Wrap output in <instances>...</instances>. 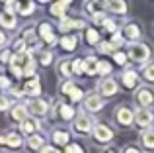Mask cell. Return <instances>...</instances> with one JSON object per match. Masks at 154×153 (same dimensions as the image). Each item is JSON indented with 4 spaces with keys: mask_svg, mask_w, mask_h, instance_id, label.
Returning <instances> with one entry per match:
<instances>
[{
    "mask_svg": "<svg viewBox=\"0 0 154 153\" xmlns=\"http://www.w3.org/2000/svg\"><path fill=\"white\" fill-rule=\"evenodd\" d=\"M133 120H135V114H133L131 108L121 106L119 110H117V122H119V124H123V126H129V124H133Z\"/></svg>",
    "mask_w": 154,
    "mask_h": 153,
    "instance_id": "obj_8",
    "label": "cell"
},
{
    "mask_svg": "<svg viewBox=\"0 0 154 153\" xmlns=\"http://www.w3.org/2000/svg\"><path fill=\"white\" fill-rule=\"evenodd\" d=\"M84 63H86V73H88V75H96V73H98V69H100V63L96 61L94 57H88Z\"/></svg>",
    "mask_w": 154,
    "mask_h": 153,
    "instance_id": "obj_23",
    "label": "cell"
},
{
    "mask_svg": "<svg viewBox=\"0 0 154 153\" xmlns=\"http://www.w3.org/2000/svg\"><path fill=\"white\" fill-rule=\"evenodd\" d=\"M140 142H143L144 147H148V149H154V130H146L143 134V138H140Z\"/></svg>",
    "mask_w": 154,
    "mask_h": 153,
    "instance_id": "obj_20",
    "label": "cell"
},
{
    "mask_svg": "<svg viewBox=\"0 0 154 153\" xmlns=\"http://www.w3.org/2000/svg\"><path fill=\"white\" fill-rule=\"evenodd\" d=\"M12 118H14L16 122H26V120H27V108L23 106V104L14 106V108H12Z\"/></svg>",
    "mask_w": 154,
    "mask_h": 153,
    "instance_id": "obj_13",
    "label": "cell"
},
{
    "mask_svg": "<svg viewBox=\"0 0 154 153\" xmlns=\"http://www.w3.org/2000/svg\"><path fill=\"white\" fill-rule=\"evenodd\" d=\"M92 118L90 116H84V114H80L78 118H76V122H74V130L78 132V134H88V132L92 130Z\"/></svg>",
    "mask_w": 154,
    "mask_h": 153,
    "instance_id": "obj_3",
    "label": "cell"
},
{
    "mask_svg": "<svg viewBox=\"0 0 154 153\" xmlns=\"http://www.w3.org/2000/svg\"><path fill=\"white\" fill-rule=\"evenodd\" d=\"M39 31H41V37L45 39L47 43H53V41H55V35H53V30L49 28V24H43V26L39 28Z\"/></svg>",
    "mask_w": 154,
    "mask_h": 153,
    "instance_id": "obj_21",
    "label": "cell"
},
{
    "mask_svg": "<svg viewBox=\"0 0 154 153\" xmlns=\"http://www.w3.org/2000/svg\"><path fill=\"white\" fill-rule=\"evenodd\" d=\"M41 153H59V151H57L55 147H43V149H41Z\"/></svg>",
    "mask_w": 154,
    "mask_h": 153,
    "instance_id": "obj_48",
    "label": "cell"
},
{
    "mask_svg": "<svg viewBox=\"0 0 154 153\" xmlns=\"http://www.w3.org/2000/svg\"><path fill=\"white\" fill-rule=\"evenodd\" d=\"M74 88H76V84L68 80V83H63V86H60V92H63V94H72V90H74Z\"/></svg>",
    "mask_w": 154,
    "mask_h": 153,
    "instance_id": "obj_31",
    "label": "cell"
},
{
    "mask_svg": "<svg viewBox=\"0 0 154 153\" xmlns=\"http://www.w3.org/2000/svg\"><path fill=\"white\" fill-rule=\"evenodd\" d=\"M64 153H82V149H80V145H76V143H72V145L66 147V151Z\"/></svg>",
    "mask_w": 154,
    "mask_h": 153,
    "instance_id": "obj_42",
    "label": "cell"
},
{
    "mask_svg": "<svg viewBox=\"0 0 154 153\" xmlns=\"http://www.w3.org/2000/svg\"><path fill=\"white\" fill-rule=\"evenodd\" d=\"M123 83L127 88H135L137 84H139V76H137L135 71H125L123 73Z\"/></svg>",
    "mask_w": 154,
    "mask_h": 153,
    "instance_id": "obj_15",
    "label": "cell"
},
{
    "mask_svg": "<svg viewBox=\"0 0 154 153\" xmlns=\"http://www.w3.org/2000/svg\"><path fill=\"white\" fill-rule=\"evenodd\" d=\"M35 130H39V122L33 118H27L26 122H22V132H26V134H33Z\"/></svg>",
    "mask_w": 154,
    "mask_h": 153,
    "instance_id": "obj_18",
    "label": "cell"
},
{
    "mask_svg": "<svg viewBox=\"0 0 154 153\" xmlns=\"http://www.w3.org/2000/svg\"><path fill=\"white\" fill-rule=\"evenodd\" d=\"M152 112L150 110H148V108H140V110L139 112H137V114H135V122L137 124H139V126L140 128H146V126H150V124H152Z\"/></svg>",
    "mask_w": 154,
    "mask_h": 153,
    "instance_id": "obj_6",
    "label": "cell"
},
{
    "mask_svg": "<svg viewBox=\"0 0 154 153\" xmlns=\"http://www.w3.org/2000/svg\"><path fill=\"white\" fill-rule=\"evenodd\" d=\"M31 55L29 53H22V55H14L10 61V67H12V73H14L16 76H22L23 75V69H26V65L31 61Z\"/></svg>",
    "mask_w": 154,
    "mask_h": 153,
    "instance_id": "obj_2",
    "label": "cell"
},
{
    "mask_svg": "<svg viewBox=\"0 0 154 153\" xmlns=\"http://www.w3.org/2000/svg\"><path fill=\"white\" fill-rule=\"evenodd\" d=\"M29 110L33 116H45L47 110H49V104L45 100H31L29 102Z\"/></svg>",
    "mask_w": 154,
    "mask_h": 153,
    "instance_id": "obj_10",
    "label": "cell"
},
{
    "mask_svg": "<svg viewBox=\"0 0 154 153\" xmlns=\"http://www.w3.org/2000/svg\"><path fill=\"white\" fill-rule=\"evenodd\" d=\"M100 92H102L103 96H113L117 92V84L113 79H105L102 80V84H100Z\"/></svg>",
    "mask_w": 154,
    "mask_h": 153,
    "instance_id": "obj_12",
    "label": "cell"
},
{
    "mask_svg": "<svg viewBox=\"0 0 154 153\" xmlns=\"http://www.w3.org/2000/svg\"><path fill=\"white\" fill-rule=\"evenodd\" d=\"M51 61H53V55L51 53H41V63H43V65H49Z\"/></svg>",
    "mask_w": 154,
    "mask_h": 153,
    "instance_id": "obj_44",
    "label": "cell"
},
{
    "mask_svg": "<svg viewBox=\"0 0 154 153\" xmlns=\"http://www.w3.org/2000/svg\"><path fill=\"white\" fill-rule=\"evenodd\" d=\"M105 30L107 31H117V24L113 22V20H107V22H105Z\"/></svg>",
    "mask_w": 154,
    "mask_h": 153,
    "instance_id": "obj_43",
    "label": "cell"
},
{
    "mask_svg": "<svg viewBox=\"0 0 154 153\" xmlns=\"http://www.w3.org/2000/svg\"><path fill=\"white\" fill-rule=\"evenodd\" d=\"M60 45H63L64 49L72 51V49L76 47V37H72V35H66V37H63V39H60Z\"/></svg>",
    "mask_w": 154,
    "mask_h": 153,
    "instance_id": "obj_25",
    "label": "cell"
},
{
    "mask_svg": "<svg viewBox=\"0 0 154 153\" xmlns=\"http://www.w3.org/2000/svg\"><path fill=\"white\" fill-rule=\"evenodd\" d=\"M8 106H10V102H8L6 98H0V110H6Z\"/></svg>",
    "mask_w": 154,
    "mask_h": 153,
    "instance_id": "obj_47",
    "label": "cell"
},
{
    "mask_svg": "<svg viewBox=\"0 0 154 153\" xmlns=\"http://www.w3.org/2000/svg\"><path fill=\"white\" fill-rule=\"evenodd\" d=\"M123 153H140L139 149H135V147H127V149H125Z\"/></svg>",
    "mask_w": 154,
    "mask_h": 153,
    "instance_id": "obj_49",
    "label": "cell"
},
{
    "mask_svg": "<svg viewBox=\"0 0 154 153\" xmlns=\"http://www.w3.org/2000/svg\"><path fill=\"white\" fill-rule=\"evenodd\" d=\"M23 92H27V94H31V96H37L39 92H41L39 80L33 79V80H29V83H26V86H23Z\"/></svg>",
    "mask_w": 154,
    "mask_h": 153,
    "instance_id": "obj_17",
    "label": "cell"
},
{
    "mask_svg": "<svg viewBox=\"0 0 154 153\" xmlns=\"http://www.w3.org/2000/svg\"><path fill=\"white\" fill-rule=\"evenodd\" d=\"M12 57H14V55H12L8 49H2V51H0V63H8V61H12Z\"/></svg>",
    "mask_w": 154,
    "mask_h": 153,
    "instance_id": "obj_34",
    "label": "cell"
},
{
    "mask_svg": "<svg viewBox=\"0 0 154 153\" xmlns=\"http://www.w3.org/2000/svg\"><path fill=\"white\" fill-rule=\"evenodd\" d=\"M35 73V63H33V59H31L29 63L26 65V69H23V75H27V76H31Z\"/></svg>",
    "mask_w": 154,
    "mask_h": 153,
    "instance_id": "obj_35",
    "label": "cell"
},
{
    "mask_svg": "<svg viewBox=\"0 0 154 153\" xmlns=\"http://www.w3.org/2000/svg\"><path fill=\"white\" fill-rule=\"evenodd\" d=\"M100 153H115V151H111V149H102Z\"/></svg>",
    "mask_w": 154,
    "mask_h": 153,
    "instance_id": "obj_51",
    "label": "cell"
},
{
    "mask_svg": "<svg viewBox=\"0 0 154 153\" xmlns=\"http://www.w3.org/2000/svg\"><path fill=\"white\" fill-rule=\"evenodd\" d=\"M18 6H20L18 10L22 12V14H26V16H27V14H31V12H33L35 4H33V2H26V4H18Z\"/></svg>",
    "mask_w": 154,
    "mask_h": 153,
    "instance_id": "obj_30",
    "label": "cell"
},
{
    "mask_svg": "<svg viewBox=\"0 0 154 153\" xmlns=\"http://www.w3.org/2000/svg\"><path fill=\"white\" fill-rule=\"evenodd\" d=\"M84 104H86V108L90 112H98V110H102V106H103V100L100 98L96 92H92V94H88L86 96V100H84Z\"/></svg>",
    "mask_w": 154,
    "mask_h": 153,
    "instance_id": "obj_7",
    "label": "cell"
},
{
    "mask_svg": "<svg viewBox=\"0 0 154 153\" xmlns=\"http://www.w3.org/2000/svg\"><path fill=\"white\" fill-rule=\"evenodd\" d=\"M135 98H137V102H139L140 108H148V106L154 102V94L148 90V88H140V90L137 92Z\"/></svg>",
    "mask_w": 154,
    "mask_h": 153,
    "instance_id": "obj_5",
    "label": "cell"
},
{
    "mask_svg": "<svg viewBox=\"0 0 154 153\" xmlns=\"http://www.w3.org/2000/svg\"><path fill=\"white\" fill-rule=\"evenodd\" d=\"M53 139H55V143H59V145H64V143H68V134L66 132H55V134H53Z\"/></svg>",
    "mask_w": 154,
    "mask_h": 153,
    "instance_id": "obj_26",
    "label": "cell"
},
{
    "mask_svg": "<svg viewBox=\"0 0 154 153\" xmlns=\"http://www.w3.org/2000/svg\"><path fill=\"white\" fill-rule=\"evenodd\" d=\"M86 39H88V43H98V39H100L98 31L96 30H88L86 31Z\"/></svg>",
    "mask_w": 154,
    "mask_h": 153,
    "instance_id": "obj_32",
    "label": "cell"
},
{
    "mask_svg": "<svg viewBox=\"0 0 154 153\" xmlns=\"http://www.w3.org/2000/svg\"><path fill=\"white\" fill-rule=\"evenodd\" d=\"M23 49H26V41H23V39H18V41H14V51H16V55H22Z\"/></svg>",
    "mask_w": 154,
    "mask_h": 153,
    "instance_id": "obj_33",
    "label": "cell"
},
{
    "mask_svg": "<svg viewBox=\"0 0 154 153\" xmlns=\"http://www.w3.org/2000/svg\"><path fill=\"white\" fill-rule=\"evenodd\" d=\"M0 88H10V80L6 76H0Z\"/></svg>",
    "mask_w": 154,
    "mask_h": 153,
    "instance_id": "obj_45",
    "label": "cell"
},
{
    "mask_svg": "<svg viewBox=\"0 0 154 153\" xmlns=\"http://www.w3.org/2000/svg\"><path fill=\"white\" fill-rule=\"evenodd\" d=\"M94 22L100 24V26H105V22H107V18H105V14H102V12H98V14H94Z\"/></svg>",
    "mask_w": 154,
    "mask_h": 153,
    "instance_id": "obj_37",
    "label": "cell"
},
{
    "mask_svg": "<svg viewBox=\"0 0 154 153\" xmlns=\"http://www.w3.org/2000/svg\"><path fill=\"white\" fill-rule=\"evenodd\" d=\"M144 79L154 83V65H148L146 69H144Z\"/></svg>",
    "mask_w": 154,
    "mask_h": 153,
    "instance_id": "obj_36",
    "label": "cell"
},
{
    "mask_svg": "<svg viewBox=\"0 0 154 153\" xmlns=\"http://www.w3.org/2000/svg\"><path fill=\"white\" fill-rule=\"evenodd\" d=\"M125 37L131 39V41H135L137 37H140L139 26H137V24H127V26H125Z\"/></svg>",
    "mask_w": 154,
    "mask_h": 153,
    "instance_id": "obj_16",
    "label": "cell"
},
{
    "mask_svg": "<svg viewBox=\"0 0 154 153\" xmlns=\"http://www.w3.org/2000/svg\"><path fill=\"white\" fill-rule=\"evenodd\" d=\"M109 71H111V69H109V63H100V69H98L100 75H107Z\"/></svg>",
    "mask_w": 154,
    "mask_h": 153,
    "instance_id": "obj_41",
    "label": "cell"
},
{
    "mask_svg": "<svg viewBox=\"0 0 154 153\" xmlns=\"http://www.w3.org/2000/svg\"><path fill=\"white\" fill-rule=\"evenodd\" d=\"M4 43H6V35H4V34H2V31H0V47H2V45H4Z\"/></svg>",
    "mask_w": 154,
    "mask_h": 153,
    "instance_id": "obj_50",
    "label": "cell"
},
{
    "mask_svg": "<svg viewBox=\"0 0 154 153\" xmlns=\"http://www.w3.org/2000/svg\"><path fill=\"white\" fill-rule=\"evenodd\" d=\"M33 35H35L33 28H27V30H26V31H23V34H22V37H23V41H29V39L33 37Z\"/></svg>",
    "mask_w": 154,
    "mask_h": 153,
    "instance_id": "obj_38",
    "label": "cell"
},
{
    "mask_svg": "<svg viewBox=\"0 0 154 153\" xmlns=\"http://www.w3.org/2000/svg\"><path fill=\"white\" fill-rule=\"evenodd\" d=\"M72 67H74V73H76V75L86 73V63H84V61H80V59H76V61L72 63Z\"/></svg>",
    "mask_w": 154,
    "mask_h": 153,
    "instance_id": "obj_29",
    "label": "cell"
},
{
    "mask_svg": "<svg viewBox=\"0 0 154 153\" xmlns=\"http://www.w3.org/2000/svg\"><path fill=\"white\" fill-rule=\"evenodd\" d=\"M115 49V47L111 45V43H100V51H102V53H109V51H113Z\"/></svg>",
    "mask_w": 154,
    "mask_h": 153,
    "instance_id": "obj_40",
    "label": "cell"
},
{
    "mask_svg": "<svg viewBox=\"0 0 154 153\" xmlns=\"http://www.w3.org/2000/svg\"><path fill=\"white\" fill-rule=\"evenodd\" d=\"M0 143H4V145H8L10 149H18L20 145H22V138H20L18 134H8V135H0Z\"/></svg>",
    "mask_w": 154,
    "mask_h": 153,
    "instance_id": "obj_9",
    "label": "cell"
},
{
    "mask_svg": "<svg viewBox=\"0 0 154 153\" xmlns=\"http://www.w3.org/2000/svg\"><path fill=\"white\" fill-rule=\"evenodd\" d=\"M68 6H70V2H55V4L51 6V14L63 16V18H64V12L68 10Z\"/></svg>",
    "mask_w": 154,
    "mask_h": 153,
    "instance_id": "obj_19",
    "label": "cell"
},
{
    "mask_svg": "<svg viewBox=\"0 0 154 153\" xmlns=\"http://www.w3.org/2000/svg\"><path fill=\"white\" fill-rule=\"evenodd\" d=\"M125 59H127V57H125V53H115V61L119 63V65H123Z\"/></svg>",
    "mask_w": 154,
    "mask_h": 153,
    "instance_id": "obj_46",
    "label": "cell"
},
{
    "mask_svg": "<svg viewBox=\"0 0 154 153\" xmlns=\"http://www.w3.org/2000/svg\"><path fill=\"white\" fill-rule=\"evenodd\" d=\"M107 8H111V12H117V14H125V12H127V4L121 2V0H115V2H107Z\"/></svg>",
    "mask_w": 154,
    "mask_h": 153,
    "instance_id": "obj_22",
    "label": "cell"
},
{
    "mask_svg": "<svg viewBox=\"0 0 154 153\" xmlns=\"http://www.w3.org/2000/svg\"><path fill=\"white\" fill-rule=\"evenodd\" d=\"M129 55H131V59L137 61V63H146L148 59H150V51H148V47L143 45V43H131V45H129Z\"/></svg>",
    "mask_w": 154,
    "mask_h": 153,
    "instance_id": "obj_1",
    "label": "cell"
},
{
    "mask_svg": "<svg viewBox=\"0 0 154 153\" xmlns=\"http://www.w3.org/2000/svg\"><path fill=\"white\" fill-rule=\"evenodd\" d=\"M59 73H60V75H64V76H68V75L72 73L70 63H68V61H60V63H59Z\"/></svg>",
    "mask_w": 154,
    "mask_h": 153,
    "instance_id": "obj_28",
    "label": "cell"
},
{
    "mask_svg": "<svg viewBox=\"0 0 154 153\" xmlns=\"http://www.w3.org/2000/svg\"><path fill=\"white\" fill-rule=\"evenodd\" d=\"M59 28L63 31H68V30H82L84 28V22L82 20H72V18H63L59 24Z\"/></svg>",
    "mask_w": 154,
    "mask_h": 153,
    "instance_id": "obj_11",
    "label": "cell"
},
{
    "mask_svg": "<svg viewBox=\"0 0 154 153\" xmlns=\"http://www.w3.org/2000/svg\"><path fill=\"white\" fill-rule=\"evenodd\" d=\"M94 135L98 142H109V139L113 138V132L109 126H105V124H96V130H94Z\"/></svg>",
    "mask_w": 154,
    "mask_h": 153,
    "instance_id": "obj_4",
    "label": "cell"
},
{
    "mask_svg": "<svg viewBox=\"0 0 154 153\" xmlns=\"http://www.w3.org/2000/svg\"><path fill=\"white\" fill-rule=\"evenodd\" d=\"M70 98L74 100V102H80V98H82V90H80L78 86L74 88V90H72V94H70Z\"/></svg>",
    "mask_w": 154,
    "mask_h": 153,
    "instance_id": "obj_39",
    "label": "cell"
},
{
    "mask_svg": "<svg viewBox=\"0 0 154 153\" xmlns=\"http://www.w3.org/2000/svg\"><path fill=\"white\" fill-rule=\"evenodd\" d=\"M27 147H29V149H39V147H43V138L41 135H29V138H27Z\"/></svg>",
    "mask_w": 154,
    "mask_h": 153,
    "instance_id": "obj_24",
    "label": "cell"
},
{
    "mask_svg": "<svg viewBox=\"0 0 154 153\" xmlns=\"http://www.w3.org/2000/svg\"><path fill=\"white\" fill-rule=\"evenodd\" d=\"M0 24H2L4 28H14L16 26V16H14V12L2 10V12H0Z\"/></svg>",
    "mask_w": 154,
    "mask_h": 153,
    "instance_id": "obj_14",
    "label": "cell"
},
{
    "mask_svg": "<svg viewBox=\"0 0 154 153\" xmlns=\"http://www.w3.org/2000/svg\"><path fill=\"white\" fill-rule=\"evenodd\" d=\"M59 112H60V116H63L64 120H70L72 116H74V110H72L70 106H64V104H60V106H59Z\"/></svg>",
    "mask_w": 154,
    "mask_h": 153,
    "instance_id": "obj_27",
    "label": "cell"
}]
</instances>
